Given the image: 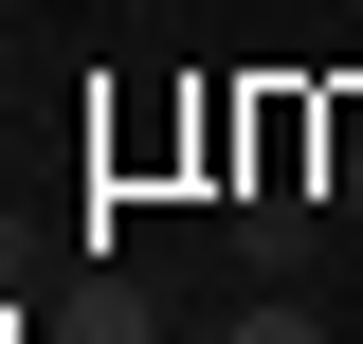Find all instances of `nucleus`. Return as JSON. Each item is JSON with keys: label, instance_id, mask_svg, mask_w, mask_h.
<instances>
[{"label": "nucleus", "instance_id": "obj_1", "mask_svg": "<svg viewBox=\"0 0 363 344\" xmlns=\"http://www.w3.org/2000/svg\"><path fill=\"white\" fill-rule=\"evenodd\" d=\"M309 236H327V200H309L291 164L236 181V272H255V290H291V272H309Z\"/></svg>", "mask_w": 363, "mask_h": 344}, {"label": "nucleus", "instance_id": "obj_2", "mask_svg": "<svg viewBox=\"0 0 363 344\" xmlns=\"http://www.w3.org/2000/svg\"><path fill=\"white\" fill-rule=\"evenodd\" d=\"M218 344H345V326H327V308H291V290H255V308H236Z\"/></svg>", "mask_w": 363, "mask_h": 344}]
</instances>
